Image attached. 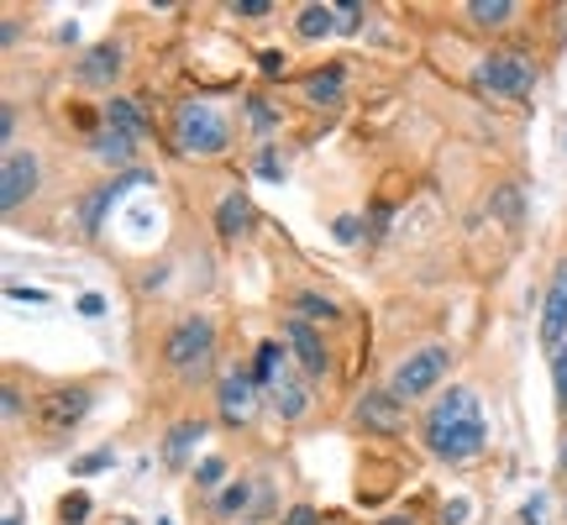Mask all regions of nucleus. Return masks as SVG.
<instances>
[{
    "label": "nucleus",
    "instance_id": "nucleus-33",
    "mask_svg": "<svg viewBox=\"0 0 567 525\" xmlns=\"http://www.w3.org/2000/svg\"><path fill=\"white\" fill-rule=\"evenodd\" d=\"M284 525H315V510H310V504H294V510L284 515Z\"/></svg>",
    "mask_w": 567,
    "mask_h": 525
},
{
    "label": "nucleus",
    "instance_id": "nucleus-30",
    "mask_svg": "<svg viewBox=\"0 0 567 525\" xmlns=\"http://www.w3.org/2000/svg\"><path fill=\"white\" fill-rule=\"evenodd\" d=\"M0 405H5V421H16V415H22V389L5 383V389H0Z\"/></svg>",
    "mask_w": 567,
    "mask_h": 525
},
{
    "label": "nucleus",
    "instance_id": "nucleus-8",
    "mask_svg": "<svg viewBox=\"0 0 567 525\" xmlns=\"http://www.w3.org/2000/svg\"><path fill=\"white\" fill-rule=\"evenodd\" d=\"M542 347L546 353H563L567 347V258L552 268V284L542 300Z\"/></svg>",
    "mask_w": 567,
    "mask_h": 525
},
{
    "label": "nucleus",
    "instance_id": "nucleus-13",
    "mask_svg": "<svg viewBox=\"0 0 567 525\" xmlns=\"http://www.w3.org/2000/svg\"><path fill=\"white\" fill-rule=\"evenodd\" d=\"M357 421L368 431H383V436H394L400 431V400L389 394V389H378V394H363V405H357Z\"/></svg>",
    "mask_w": 567,
    "mask_h": 525
},
{
    "label": "nucleus",
    "instance_id": "nucleus-38",
    "mask_svg": "<svg viewBox=\"0 0 567 525\" xmlns=\"http://www.w3.org/2000/svg\"><path fill=\"white\" fill-rule=\"evenodd\" d=\"M11 300H32V305H43L47 294H43V289H22V284H11Z\"/></svg>",
    "mask_w": 567,
    "mask_h": 525
},
{
    "label": "nucleus",
    "instance_id": "nucleus-41",
    "mask_svg": "<svg viewBox=\"0 0 567 525\" xmlns=\"http://www.w3.org/2000/svg\"><path fill=\"white\" fill-rule=\"evenodd\" d=\"M5 525H22V510H5Z\"/></svg>",
    "mask_w": 567,
    "mask_h": 525
},
{
    "label": "nucleus",
    "instance_id": "nucleus-45",
    "mask_svg": "<svg viewBox=\"0 0 567 525\" xmlns=\"http://www.w3.org/2000/svg\"><path fill=\"white\" fill-rule=\"evenodd\" d=\"M247 525H253V521H247Z\"/></svg>",
    "mask_w": 567,
    "mask_h": 525
},
{
    "label": "nucleus",
    "instance_id": "nucleus-39",
    "mask_svg": "<svg viewBox=\"0 0 567 525\" xmlns=\"http://www.w3.org/2000/svg\"><path fill=\"white\" fill-rule=\"evenodd\" d=\"M253 121H258L263 132H268V126H274V111H268V105H263V100H253Z\"/></svg>",
    "mask_w": 567,
    "mask_h": 525
},
{
    "label": "nucleus",
    "instance_id": "nucleus-23",
    "mask_svg": "<svg viewBox=\"0 0 567 525\" xmlns=\"http://www.w3.org/2000/svg\"><path fill=\"white\" fill-rule=\"evenodd\" d=\"M247 500H253V483H242V478H236V483H226V489L215 494V510H221V515H242Z\"/></svg>",
    "mask_w": 567,
    "mask_h": 525
},
{
    "label": "nucleus",
    "instance_id": "nucleus-11",
    "mask_svg": "<svg viewBox=\"0 0 567 525\" xmlns=\"http://www.w3.org/2000/svg\"><path fill=\"white\" fill-rule=\"evenodd\" d=\"M284 342L294 347V358H300V368H305V373H326V368H331L326 342L310 332V321H300V315H294V321L284 326Z\"/></svg>",
    "mask_w": 567,
    "mask_h": 525
},
{
    "label": "nucleus",
    "instance_id": "nucleus-32",
    "mask_svg": "<svg viewBox=\"0 0 567 525\" xmlns=\"http://www.w3.org/2000/svg\"><path fill=\"white\" fill-rule=\"evenodd\" d=\"M357 226H363L357 215H336V226H331V232H336V242H357Z\"/></svg>",
    "mask_w": 567,
    "mask_h": 525
},
{
    "label": "nucleus",
    "instance_id": "nucleus-5",
    "mask_svg": "<svg viewBox=\"0 0 567 525\" xmlns=\"http://www.w3.org/2000/svg\"><path fill=\"white\" fill-rule=\"evenodd\" d=\"M478 85L499 100H525L536 90V64L525 53H489L478 64Z\"/></svg>",
    "mask_w": 567,
    "mask_h": 525
},
{
    "label": "nucleus",
    "instance_id": "nucleus-31",
    "mask_svg": "<svg viewBox=\"0 0 567 525\" xmlns=\"http://www.w3.org/2000/svg\"><path fill=\"white\" fill-rule=\"evenodd\" d=\"M336 26H342V32H357V26H363V5H336Z\"/></svg>",
    "mask_w": 567,
    "mask_h": 525
},
{
    "label": "nucleus",
    "instance_id": "nucleus-35",
    "mask_svg": "<svg viewBox=\"0 0 567 525\" xmlns=\"http://www.w3.org/2000/svg\"><path fill=\"white\" fill-rule=\"evenodd\" d=\"M258 69H263V74H284V53H274V48L258 53Z\"/></svg>",
    "mask_w": 567,
    "mask_h": 525
},
{
    "label": "nucleus",
    "instance_id": "nucleus-2",
    "mask_svg": "<svg viewBox=\"0 0 567 525\" xmlns=\"http://www.w3.org/2000/svg\"><path fill=\"white\" fill-rule=\"evenodd\" d=\"M215 358V321L211 315H185L164 342V362L179 379H200Z\"/></svg>",
    "mask_w": 567,
    "mask_h": 525
},
{
    "label": "nucleus",
    "instance_id": "nucleus-14",
    "mask_svg": "<svg viewBox=\"0 0 567 525\" xmlns=\"http://www.w3.org/2000/svg\"><path fill=\"white\" fill-rule=\"evenodd\" d=\"M268 400H274V410H279V421H300L310 405V394H305V379H294L289 368L279 373V383L268 389Z\"/></svg>",
    "mask_w": 567,
    "mask_h": 525
},
{
    "label": "nucleus",
    "instance_id": "nucleus-25",
    "mask_svg": "<svg viewBox=\"0 0 567 525\" xmlns=\"http://www.w3.org/2000/svg\"><path fill=\"white\" fill-rule=\"evenodd\" d=\"M58 515H64V525H85V515H90V494H64V504H58Z\"/></svg>",
    "mask_w": 567,
    "mask_h": 525
},
{
    "label": "nucleus",
    "instance_id": "nucleus-9",
    "mask_svg": "<svg viewBox=\"0 0 567 525\" xmlns=\"http://www.w3.org/2000/svg\"><path fill=\"white\" fill-rule=\"evenodd\" d=\"M37 174H43L37 158L22 153V147H11V153H5V168H0V205L16 211L22 200H32V194H37Z\"/></svg>",
    "mask_w": 567,
    "mask_h": 525
},
{
    "label": "nucleus",
    "instance_id": "nucleus-16",
    "mask_svg": "<svg viewBox=\"0 0 567 525\" xmlns=\"http://www.w3.org/2000/svg\"><path fill=\"white\" fill-rule=\"evenodd\" d=\"M105 126L126 132L132 143H142V137H147V116L137 111V100H126V96H111V100H105Z\"/></svg>",
    "mask_w": 567,
    "mask_h": 525
},
{
    "label": "nucleus",
    "instance_id": "nucleus-20",
    "mask_svg": "<svg viewBox=\"0 0 567 525\" xmlns=\"http://www.w3.org/2000/svg\"><path fill=\"white\" fill-rule=\"evenodd\" d=\"M279 373H284V347L279 342H263L258 347V362H253V383H258L263 394L279 383Z\"/></svg>",
    "mask_w": 567,
    "mask_h": 525
},
{
    "label": "nucleus",
    "instance_id": "nucleus-15",
    "mask_svg": "<svg viewBox=\"0 0 567 525\" xmlns=\"http://www.w3.org/2000/svg\"><path fill=\"white\" fill-rule=\"evenodd\" d=\"M74 74H79L85 85H111L121 74V48H111V43H105V48H90L79 64H74Z\"/></svg>",
    "mask_w": 567,
    "mask_h": 525
},
{
    "label": "nucleus",
    "instance_id": "nucleus-28",
    "mask_svg": "<svg viewBox=\"0 0 567 525\" xmlns=\"http://www.w3.org/2000/svg\"><path fill=\"white\" fill-rule=\"evenodd\" d=\"M221 478H226V462H221V457H205V462L194 468V483H200V489H221Z\"/></svg>",
    "mask_w": 567,
    "mask_h": 525
},
{
    "label": "nucleus",
    "instance_id": "nucleus-26",
    "mask_svg": "<svg viewBox=\"0 0 567 525\" xmlns=\"http://www.w3.org/2000/svg\"><path fill=\"white\" fill-rule=\"evenodd\" d=\"M552 389H557V410L567 415V347L552 353Z\"/></svg>",
    "mask_w": 567,
    "mask_h": 525
},
{
    "label": "nucleus",
    "instance_id": "nucleus-21",
    "mask_svg": "<svg viewBox=\"0 0 567 525\" xmlns=\"http://www.w3.org/2000/svg\"><path fill=\"white\" fill-rule=\"evenodd\" d=\"M510 16H515V5L510 0H468V22L472 26H510Z\"/></svg>",
    "mask_w": 567,
    "mask_h": 525
},
{
    "label": "nucleus",
    "instance_id": "nucleus-10",
    "mask_svg": "<svg viewBox=\"0 0 567 525\" xmlns=\"http://www.w3.org/2000/svg\"><path fill=\"white\" fill-rule=\"evenodd\" d=\"M132 185H147V174H137V168H132V174H116L111 185H100V190H94L90 200L79 205V232H85V237H94V232L105 226V211H111V205H116V200L132 190Z\"/></svg>",
    "mask_w": 567,
    "mask_h": 525
},
{
    "label": "nucleus",
    "instance_id": "nucleus-27",
    "mask_svg": "<svg viewBox=\"0 0 567 525\" xmlns=\"http://www.w3.org/2000/svg\"><path fill=\"white\" fill-rule=\"evenodd\" d=\"M116 457H111V447H100V453H85L79 462H74V478H90V473H100V468H111Z\"/></svg>",
    "mask_w": 567,
    "mask_h": 525
},
{
    "label": "nucleus",
    "instance_id": "nucleus-37",
    "mask_svg": "<svg viewBox=\"0 0 567 525\" xmlns=\"http://www.w3.org/2000/svg\"><path fill=\"white\" fill-rule=\"evenodd\" d=\"M79 315H105V300L100 294H79Z\"/></svg>",
    "mask_w": 567,
    "mask_h": 525
},
{
    "label": "nucleus",
    "instance_id": "nucleus-43",
    "mask_svg": "<svg viewBox=\"0 0 567 525\" xmlns=\"http://www.w3.org/2000/svg\"><path fill=\"white\" fill-rule=\"evenodd\" d=\"M525 525H542V521H525Z\"/></svg>",
    "mask_w": 567,
    "mask_h": 525
},
{
    "label": "nucleus",
    "instance_id": "nucleus-44",
    "mask_svg": "<svg viewBox=\"0 0 567 525\" xmlns=\"http://www.w3.org/2000/svg\"><path fill=\"white\" fill-rule=\"evenodd\" d=\"M121 525H137V521H121Z\"/></svg>",
    "mask_w": 567,
    "mask_h": 525
},
{
    "label": "nucleus",
    "instance_id": "nucleus-29",
    "mask_svg": "<svg viewBox=\"0 0 567 525\" xmlns=\"http://www.w3.org/2000/svg\"><path fill=\"white\" fill-rule=\"evenodd\" d=\"M268 11H274L268 0H236L232 5V16H242V22H258V16H268Z\"/></svg>",
    "mask_w": 567,
    "mask_h": 525
},
{
    "label": "nucleus",
    "instance_id": "nucleus-22",
    "mask_svg": "<svg viewBox=\"0 0 567 525\" xmlns=\"http://www.w3.org/2000/svg\"><path fill=\"white\" fill-rule=\"evenodd\" d=\"M132 137H126V132H116V126H105V132H100V137H94V153H100V158H111V164H132Z\"/></svg>",
    "mask_w": 567,
    "mask_h": 525
},
{
    "label": "nucleus",
    "instance_id": "nucleus-24",
    "mask_svg": "<svg viewBox=\"0 0 567 525\" xmlns=\"http://www.w3.org/2000/svg\"><path fill=\"white\" fill-rule=\"evenodd\" d=\"M294 315L300 321H336V305L321 294H294Z\"/></svg>",
    "mask_w": 567,
    "mask_h": 525
},
{
    "label": "nucleus",
    "instance_id": "nucleus-18",
    "mask_svg": "<svg viewBox=\"0 0 567 525\" xmlns=\"http://www.w3.org/2000/svg\"><path fill=\"white\" fill-rule=\"evenodd\" d=\"M305 100L310 105H336L342 100V69L336 64H326V69H315L305 79Z\"/></svg>",
    "mask_w": 567,
    "mask_h": 525
},
{
    "label": "nucleus",
    "instance_id": "nucleus-36",
    "mask_svg": "<svg viewBox=\"0 0 567 525\" xmlns=\"http://www.w3.org/2000/svg\"><path fill=\"white\" fill-rule=\"evenodd\" d=\"M0 137H5V143H16V111H11V105L0 111Z\"/></svg>",
    "mask_w": 567,
    "mask_h": 525
},
{
    "label": "nucleus",
    "instance_id": "nucleus-42",
    "mask_svg": "<svg viewBox=\"0 0 567 525\" xmlns=\"http://www.w3.org/2000/svg\"><path fill=\"white\" fill-rule=\"evenodd\" d=\"M557 468H563V473H567V442H563V453H557Z\"/></svg>",
    "mask_w": 567,
    "mask_h": 525
},
{
    "label": "nucleus",
    "instance_id": "nucleus-7",
    "mask_svg": "<svg viewBox=\"0 0 567 525\" xmlns=\"http://www.w3.org/2000/svg\"><path fill=\"white\" fill-rule=\"evenodd\" d=\"M258 383H253V373H242V368H232L226 379H221V389H215V405H221V421L226 426H247L253 415H258Z\"/></svg>",
    "mask_w": 567,
    "mask_h": 525
},
{
    "label": "nucleus",
    "instance_id": "nucleus-34",
    "mask_svg": "<svg viewBox=\"0 0 567 525\" xmlns=\"http://www.w3.org/2000/svg\"><path fill=\"white\" fill-rule=\"evenodd\" d=\"M258 174H263V179H279V174H284V164H279V158H274V153H258Z\"/></svg>",
    "mask_w": 567,
    "mask_h": 525
},
{
    "label": "nucleus",
    "instance_id": "nucleus-40",
    "mask_svg": "<svg viewBox=\"0 0 567 525\" xmlns=\"http://www.w3.org/2000/svg\"><path fill=\"white\" fill-rule=\"evenodd\" d=\"M463 515H468V500H452L447 504V525H463Z\"/></svg>",
    "mask_w": 567,
    "mask_h": 525
},
{
    "label": "nucleus",
    "instance_id": "nucleus-3",
    "mask_svg": "<svg viewBox=\"0 0 567 525\" xmlns=\"http://www.w3.org/2000/svg\"><path fill=\"white\" fill-rule=\"evenodd\" d=\"M174 143H179V153L215 158V153H226L232 132H226V116H221L215 105H205V100H185V105L174 111Z\"/></svg>",
    "mask_w": 567,
    "mask_h": 525
},
{
    "label": "nucleus",
    "instance_id": "nucleus-19",
    "mask_svg": "<svg viewBox=\"0 0 567 525\" xmlns=\"http://www.w3.org/2000/svg\"><path fill=\"white\" fill-rule=\"evenodd\" d=\"M294 32H300L305 43L326 37V32H336V5H305V11L294 16Z\"/></svg>",
    "mask_w": 567,
    "mask_h": 525
},
{
    "label": "nucleus",
    "instance_id": "nucleus-17",
    "mask_svg": "<svg viewBox=\"0 0 567 525\" xmlns=\"http://www.w3.org/2000/svg\"><path fill=\"white\" fill-rule=\"evenodd\" d=\"M205 436V426L200 421H179V426L168 431V442H164V457H168V468H185L189 453H194V442Z\"/></svg>",
    "mask_w": 567,
    "mask_h": 525
},
{
    "label": "nucleus",
    "instance_id": "nucleus-12",
    "mask_svg": "<svg viewBox=\"0 0 567 525\" xmlns=\"http://www.w3.org/2000/svg\"><path fill=\"white\" fill-rule=\"evenodd\" d=\"M253 221H258V211H253L247 194H226V200L215 205V232H221L226 242H242L247 232H253Z\"/></svg>",
    "mask_w": 567,
    "mask_h": 525
},
{
    "label": "nucleus",
    "instance_id": "nucleus-1",
    "mask_svg": "<svg viewBox=\"0 0 567 525\" xmlns=\"http://www.w3.org/2000/svg\"><path fill=\"white\" fill-rule=\"evenodd\" d=\"M421 436L425 447L442 457V462H468L489 447V421H483V405H478V394L472 389H447L436 405L425 410L421 421Z\"/></svg>",
    "mask_w": 567,
    "mask_h": 525
},
{
    "label": "nucleus",
    "instance_id": "nucleus-4",
    "mask_svg": "<svg viewBox=\"0 0 567 525\" xmlns=\"http://www.w3.org/2000/svg\"><path fill=\"white\" fill-rule=\"evenodd\" d=\"M447 368H452V353L447 347H415V353H404L400 358V368H394V379H389V394L394 400H421V394H431L436 383L447 379Z\"/></svg>",
    "mask_w": 567,
    "mask_h": 525
},
{
    "label": "nucleus",
    "instance_id": "nucleus-6",
    "mask_svg": "<svg viewBox=\"0 0 567 525\" xmlns=\"http://www.w3.org/2000/svg\"><path fill=\"white\" fill-rule=\"evenodd\" d=\"M90 405H94V394L85 389V383H64V389L43 394L37 426H43V436H64V431H74L85 415H90Z\"/></svg>",
    "mask_w": 567,
    "mask_h": 525
}]
</instances>
